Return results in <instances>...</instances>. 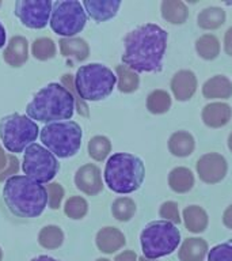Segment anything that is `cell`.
<instances>
[{"instance_id":"31","label":"cell","mask_w":232,"mask_h":261,"mask_svg":"<svg viewBox=\"0 0 232 261\" xmlns=\"http://www.w3.org/2000/svg\"><path fill=\"white\" fill-rule=\"evenodd\" d=\"M134 212H136V204L129 197H118L117 200H114L111 205V214L115 219L121 222H128L132 219Z\"/></svg>"},{"instance_id":"32","label":"cell","mask_w":232,"mask_h":261,"mask_svg":"<svg viewBox=\"0 0 232 261\" xmlns=\"http://www.w3.org/2000/svg\"><path fill=\"white\" fill-rule=\"evenodd\" d=\"M111 151V143L106 136H94L89 143L90 156L98 162H101Z\"/></svg>"},{"instance_id":"17","label":"cell","mask_w":232,"mask_h":261,"mask_svg":"<svg viewBox=\"0 0 232 261\" xmlns=\"http://www.w3.org/2000/svg\"><path fill=\"white\" fill-rule=\"evenodd\" d=\"M4 61L11 67H22L27 61L28 42L22 36L12 37L3 53Z\"/></svg>"},{"instance_id":"27","label":"cell","mask_w":232,"mask_h":261,"mask_svg":"<svg viewBox=\"0 0 232 261\" xmlns=\"http://www.w3.org/2000/svg\"><path fill=\"white\" fill-rule=\"evenodd\" d=\"M115 71H117L118 90L121 93H133L137 90L138 85H140V79L133 69H130L126 65H117Z\"/></svg>"},{"instance_id":"41","label":"cell","mask_w":232,"mask_h":261,"mask_svg":"<svg viewBox=\"0 0 232 261\" xmlns=\"http://www.w3.org/2000/svg\"><path fill=\"white\" fill-rule=\"evenodd\" d=\"M114 261H137V256L133 250H125V252L120 253Z\"/></svg>"},{"instance_id":"25","label":"cell","mask_w":232,"mask_h":261,"mask_svg":"<svg viewBox=\"0 0 232 261\" xmlns=\"http://www.w3.org/2000/svg\"><path fill=\"white\" fill-rule=\"evenodd\" d=\"M162 16L172 24H182L186 22L189 11L181 0H164L162 3Z\"/></svg>"},{"instance_id":"47","label":"cell","mask_w":232,"mask_h":261,"mask_svg":"<svg viewBox=\"0 0 232 261\" xmlns=\"http://www.w3.org/2000/svg\"><path fill=\"white\" fill-rule=\"evenodd\" d=\"M138 261H154V260H148V258H146V257H141Z\"/></svg>"},{"instance_id":"36","label":"cell","mask_w":232,"mask_h":261,"mask_svg":"<svg viewBox=\"0 0 232 261\" xmlns=\"http://www.w3.org/2000/svg\"><path fill=\"white\" fill-rule=\"evenodd\" d=\"M61 82H63V86H64L65 89L68 90L69 93L73 95V98H75V105L77 106L76 109L77 112H79V114H81V116H89V108H87L85 103H83L81 98L77 95L76 89H75V81H73L72 75L65 73V75H63V77H61Z\"/></svg>"},{"instance_id":"18","label":"cell","mask_w":232,"mask_h":261,"mask_svg":"<svg viewBox=\"0 0 232 261\" xmlns=\"http://www.w3.org/2000/svg\"><path fill=\"white\" fill-rule=\"evenodd\" d=\"M125 245V237L118 228L103 227L97 234V246L101 252L110 254Z\"/></svg>"},{"instance_id":"19","label":"cell","mask_w":232,"mask_h":261,"mask_svg":"<svg viewBox=\"0 0 232 261\" xmlns=\"http://www.w3.org/2000/svg\"><path fill=\"white\" fill-rule=\"evenodd\" d=\"M202 94L208 99H227L232 95V82L224 75H216L204 83Z\"/></svg>"},{"instance_id":"43","label":"cell","mask_w":232,"mask_h":261,"mask_svg":"<svg viewBox=\"0 0 232 261\" xmlns=\"http://www.w3.org/2000/svg\"><path fill=\"white\" fill-rule=\"evenodd\" d=\"M7 166V156L4 154L3 148L0 147V171L4 170V167Z\"/></svg>"},{"instance_id":"13","label":"cell","mask_w":232,"mask_h":261,"mask_svg":"<svg viewBox=\"0 0 232 261\" xmlns=\"http://www.w3.org/2000/svg\"><path fill=\"white\" fill-rule=\"evenodd\" d=\"M75 184L85 195H98L103 189L99 167L93 165V163L81 166L75 174Z\"/></svg>"},{"instance_id":"14","label":"cell","mask_w":232,"mask_h":261,"mask_svg":"<svg viewBox=\"0 0 232 261\" xmlns=\"http://www.w3.org/2000/svg\"><path fill=\"white\" fill-rule=\"evenodd\" d=\"M171 90H172V94L178 101L190 99L197 90V77H195L194 72H191L189 69L178 71L172 76Z\"/></svg>"},{"instance_id":"16","label":"cell","mask_w":232,"mask_h":261,"mask_svg":"<svg viewBox=\"0 0 232 261\" xmlns=\"http://www.w3.org/2000/svg\"><path fill=\"white\" fill-rule=\"evenodd\" d=\"M231 106L224 102H213L202 109V121L209 128H221L231 120Z\"/></svg>"},{"instance_id":"6","label":"cell","mask_w":232,"mask_h":261,"mask_svg":"<svg viewBox=\"0 0 232 261\" xmlns=\"http://www.w3.org/2000/svg\"><path fill=\"white\" fill-rule=\"evenodd\" d=\"M144 257L156 260L159 257L171 254L181 242L178 227L167 220H155L146 226L140 236Z\"/></svg>"},{"instance_id":"1","label":"cell","mask_w":232,"mask_h":261,"mask_svg":"<svg viewBox=\"0 0 232 261\" xmlns=\"http://www.w3.org/2000/svg\"><path fill=\"white\" fill-rule=\"evenodd\" d=\"M122 63L134 72H155L162 69L167 46V33L160 26L146 23L125 37Z\"/></svg>"},{"instance_id":"4","label":"cell","mask_w":232,"mask_h":261,"mask_svg":"<svg viewBox=\"0 0 232 261\" xmlns=\"http://www.w3.org/2000/svg\"><path fill=\"white\" fill-rule=\"evenodd\" d=\"M146 175L144 163L129 152H117L107 159L105 167L106 185L115 193H132L141 187Z\"/></svg>"},{"instance_id":"23","label":"cell","mask_w":232,"mask_h":261,"mask_svg":"<svg viewBox=\"0 0 232 261\" xmlns=\"http://www.w3.org/2000/svg\"><path fill=\"white\" fill-rule=\"evenodd\" d=\"M168 185L177 193H186L194 185V175L187 167H175L168 175Z\"/></svg>"},{"instance_id":"34","label":"cell","mask_w":232,"mask_h":261,"mask_svg":"<svg viewBox=\"0 0 232 261\" xmlns=\"http://www.w3.org/2000/svg\"><path fill=\"white\" fill-rule=\"evenodd\" d=\"M87 211H89V204L83 197L73 196L65 201L64 212L71 219H81V218H84Z\"/></svg>"},{"instance_id":"5","label":"cell","mask_w":232,"mask_h":261,"mask_svg":"<svg viewBox=\"0 0 232 261\" xmlns=\"http://www.w3.org/2000/svg\"><path fill=\"white\" fill-rule=\"evenodd\" d=\"M117 76L106 65L91 63L81 65L75 76V89L83 101H101L113 93Z\"/></svg>"},{"instance_id":"2","label":"cell","mask_w":232,"mask_h":261,"mask_svg":"<svg viewBox=\"0 0 232 261\" xmlns=\"http://www.w3.org/2000/svg\"><path fill=\"white\" fill-rule=\"evenodd\" d=\"M3 199L8 210L19 218H37L48 204V192L42 184L27 175H12L6 181Z\"/></svg>"},{"instance_id":"49","label":"cell","mask_w":232,"mask_h":261,"mask_svg":"<svg viewBox=\"0 0 232 261\" xmlns=\"http://www.w3.org/2000/svg\"><path fill=\"white\" fill-rule=\"evenodd\" d=\"M97 261H110V260H107V258H98Z\"/></svg>"},{"instance_id":"24","label":"cell","mask_w":232,"mask_h":261,"mask_svg":"<svg viewBox=\"0 0 232 261\" xmlns=\"http://www.w3.org/2000/svg\"><path fill=\"white\" fill-rule=\"evenodd\" d=\"M183 220L189 231L202 232L208 227V214L199 205H190L183 210Z\"/></svg>"},{"instance_id":"21","label":"cell","mask_w":232,"mask_h":261,"mask_svg":"<svg viewBox=\"0 0 232 261\" xmlns=\"http://www.w3.org/2000/svg\"><path fill=\"white\" fill-rule=\"evenodd\" d=\"M194 138L186 130L175 132L168 140V150L175 156H189L194 151Z\"/></svg>"},{"instance_id":"3","label":"cell","mask_w":232,"mask_h":261,"mask_svg":"<svg viewBox=\"0 0 232 261\" xmlns=\"http://www.w3.org/2000/svg\"><path fill=\"white\" fill-rule=\"evenodd\" d=\"M75 112V98L64 86L50 83L41 89L26 106L27 117L41 122H60L69 120Z\"/></svg>"},{"instance_id":"22","label":"cell","mask_w":232,"mask_h":261,"mask_svg":"<svg viewBox=\"0 0 232 261\" xmlns=\"http://www.w3.org/2000/svg\"><path fill=\"white\" fill-rule=\"evenodd\" d=\"M59 45L63 56L72 57L76 61L85 60L90 55L89 44L81 38H61Z\"/></svg>"},{"instance_id":"9","label":"cell","mask_w":232,"mask_h":261,"mask_svg":"<svg viewBox=\"0 0 232 261\" xmlns=\"http://www.w3.org/2000/svg\"><path fill=\"white\" fill-rule=\"evenodd\" d=\"M49 23L53 32L59 36H64L65 38L76 36L87 23V15L83 4L77 0H64L53 3Z\"/></svg>"},{"instance_id":"12","label":"cell","mask_w":232,"mask_h":261,"mask_svg":"<svg viewBox=\"0 0 232 261\" xmlns=\"http://www.w3.org/2000/svg\"><path fill=\"white\" fill-rule=\"evenodd\" d=\"M198 177L207 184H217L225 177L228 170L227 161L223 155L209 152L202 155L195 165Z\"/></svg>"},{"instance_id":"39","label":"cell","mask_w":232,"mask_h":261,"mask_svg":"<svg viewBox=\"0 0 232 261\" xmlns=\"http://www.w3.org/2000/svg\"><path fill=\"white\" fill-rule=\"evenodd\" d=\"M18 169H19L18 159L15 156H12V155H8L7 166L4 167V170L0 171V181H4V179H8L10 177H12V174H15Z\"/></svg>"},{"instance_id":"46","label":"cell","mask_w":232,"mask_h":261,"mask_svg":"<svg viewBox=\"0 0 232 261\" xmlns=\"http://www.w3.org/2000/svg\"><path fill=\"white\" fill-rule=\"evenodd\" d=\"M228 148L232 151V134L229 135V138H228Z\"/></svg>"},{"instance_id":"40","label":"cell","mask_w":232,"mask_h":261,"mask_svg":"<svg viewBox=\"0 0 232 261\" xmlns=\"http://www.w3.org/2000/svg\"><path fill=\"white\" fill-rule=\"evenodd\" d=\"M224 49L228 56L232 57V28H229L224 37Z\"/></svg>"},{"instance_id":"26","label":"cell","mask_w":232,"mask_h":261,"mask_svg":"<svg viewBox=\"0 0 232 261\" xmlns=\"http://www.w3.org/2000/svg\"><path fill=\"white\" fill-rule=\"evenodd\" d=\"M225 22V11L220 7H208L198 14L197 23L205 30L219 29Z\"/></svg>"},{"instance_id":"10","label":"cell","mask_w":232,"mask_h":261,"mask_svg":"<svg viewBox=\"0 0 232 261\" xmlns=\"http://www.w3.org/2000/svg\"><path fill=\"white\" fill-rule=\"evenodd\" d=\"M60 169L59 161L41 144L33 143L26 148L22 170L27 177L40 184L50 182Z\"/></svg>"},{"instance_id":"7","label":"cell","mask_w":232,"mask_h":261,"mask_svg":"<svg viewBox=\"0 0 232 261\" xmlns=\"http://www.w3.org/2000/svg\"><path fill=\"white\" fill-rule=\"evenodd\" d=\"M40 138L54 156L71 158L80 150L81 128L75 121L52 122L42 128Z\"/></svg>"},{"instance_id":"30","label":"cell","mask_w":232,"mask_h":261,"mask_svg":"<svg viewBox=\"0 0 232 261\" xmlns=\"http://www.w3.org/2000/svg\"><path fill=\"white\" fill-rule=\"evenodd\" d=\"M171 97L164 90H155L148 95L147 109L154 114H163L170 109Z\"/></svg>"},{"instance_id":"45","label":"cell","mask_w":232,"mask_h":261,"mask_svg":"<svg viewBox=\"0 0 232 261\" xmlns=\"http://www.w3.org/2000/svg\"><path fill=\"white\" fill-rule=\"evenodd\" d=\"M32 261H59V260H56V258H53V257L50 256H38L36 257V258H33Z\"/></svg>"},{"instance_id":"8","label":"cell","mask_w":232,"mask_h":261,"mask_svg":"<svg viewBox=\"0 0 232 261\" xmlns=\"http://www.w3.org/2000/svg\"><path fill=\"white\" fill-rule=\"evenodd\" d=\"M38 125L32 118L12 113L0 120V139L10 152H22L38 136Z\"/></svg>"},{"instance_id":"33","label":"cell","mask_w":232,"mask_h":261,"mask_svg":"<svg viewBox=\"0 0 232 261\" xmlns=\"http://www.w3.org/2000/svg\"><path fill=\"white\" fill-rule=\"evenodd\" d=\"M33 56L38 59V60H49L56 55V45L50 38L48 37H42L38 40L34 41L33 44Z\"/></svg>"},{"instance_id":"20","label":"cell","mask_w":232,"mask_h":261,"mask_svg":"<svg viewBox=\"0 0 232 261\" xmlns=\"http://www.w3.org/2000/svg\"><path fill=\"white\" fill-rule=\"evenodd\" d=\"M208 244L202 238H187L179 249L181 261H202L207 256Z\"/></svg>"},{"instance_id":"37","label":"cell","mask_w":232,"mask_h":261,"mask_svg":"<svg viewBox=\"0 0 232 261\" xmlns=\"http://www.w3.org/2000/svg\"><path fill=\"white\" fill-rule=\"evenodd\" d=\"M46 192H48V204L52 210H59L60 204L64 197V189L60 184L53 182L49 184L46 187Z\"/></svg>"},{"instance_id":"50","label":"cell","mask_w":232,"mask_h":261,"mask_svg":"<svg viewBox=\"0 0 232 261\" xmlns=\"http://www.w3.org/2000/svg\"><path fill=\"white\" fill-rule=\"evenodd\" d=\"M0 6H2V2H0Z\"/></svg>"},{"instance_id":"29","label":"cell","mask_w":232,"mask_h":261,"mask_svg":"<svg viewBox=\"0 0 232 261\" xmlns=\"http://www.w3.org/2000/svg\"><path fill=\"white\" fill-rule=\"evenodd\" d=\"M38 242L45 249L60 248L64 242V232L59 226H46L38 234Z\"/></svg>"},{"instance_id":"42","label":"cell","mask_w":232,"mask_h":261,"mask_svg":"<svg viewBox=\"0 0 232 261\" xmlns=\"http://www.w3.org/2000/svg\"><path fill=\"white\" fill-rule=\"evenodd\" d=\"M223 223L225 224L228 228H231L232 230V204L227 208V210H225V211H224Z\"/></svg>"},{"instance_id":"48","label":"cell","mask_w":232,"mask_h":261,"mask_svg":"<svg viewBox=\"0 0 232 261\" xmlns=\"http://www.w3.org/2000/svg\"><path fill=\"white\" fill-rule=\"evenodd\" d=\"M2 258H3V250L0 248V261H2Z\"/></svg>"},{"instance_id":"11","label":"cell","mask_w":232,"mask_h":261,"mask_svg":"<svg viewBox=\"0 0 232 261\" xmlns=\"http://www.w3.org/2000/svg\"><path fill=\"white\" fill-rule=\"evenodd\" d=\"M53 3L49 0H18L15 14L28 29H44L52 15Z\"/></svg>"},{"instance_id":"44","label":"cell","mask_w":232,"mask_h":261,"mask_svg":"<svg viewBox=\"0 0 232 261\" xmlns=\"http://www.w3.org/2000/svg\"><path fill=\"white\" fill-rule=\"evenodd\" d=\"M6 44V30H4L3 24L0 23V48Z\"/></svg>"},{"instance_id":"15","label":"cell","mask_w":232,"mask_h":261,"mask_svg":"<svg viewBox=\"0 0 232 261\" xmlns=\"http://www.w3.org/2000/svg\"><path fill=\"white\" fill-rule=\"evenodd\" d=\"M83 7L94 20L105 22L111 19L121 7V2L118 0H84Z\"/></svg>"},{"instance_id":"35","label":"cell","mask_w":232,"mask_h":261,"mask_svg":"<svg viewBox=\"0 0 232 261\" xmlns=\"http://www.w3.org/2000/svg\"><path fill=\"white\" fill-rule=\"evenodd\" d=\"M208 261H232V240L213 246L208 253Z\"/></svg>"},{"instance_id":"28","label":"cell","mask_w":232,"mask_h":261,"mask_svg":"<svg viewBox=\"0 0 232 261\" xmlns=\"http://www.w3.org/2000/svg\"><path fill=\"white\" fill-rule=\"evenodd\" d=\"M195 50L204 60H213L219 56L220 42L215 36L205 34L195 41Z\"/></svg>"},{"instance_id":"38","label":"cell","mask_w":232,"mask_h":261,"mask_svg":"<svg viewBox=\"0 0 232 261\" xmlns=\"http://www.w3.org/2000/svg\"><path fill=\"white\" fill-rule=\"evenodd\" d=\"M159 214H160V216L163 218V220H167V222H171V223L174 224L181 223L178 205H177V203H174V201H166V203H163Z\"/></svg>"}]
</instances>
